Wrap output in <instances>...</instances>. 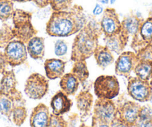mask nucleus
<instances>
[{"mask_svg": "<svg viewBox=\"0 0 152 127\" xmlns=\"http://www.w3.org/2000/svg\"><path fill=\"white\" fill-rule=\"evenodd\" d=\"M87 24L83 8L75 5L69 11H53L46 23L48 35L55 37H66L78 33Z\"/></svg>", "mask_w": 152, "mask_h": 127, "instance_id": "obj_1", "label": "nucleus"}, {"mask_svg": "<svg viewBox=\"0 0 152 127\" xmlns=\"http://www.w3.org/2000/svg\"><path fill=\"white\" fill-rule=\"evenodd\" d=\"M102 31L100 25L95 21L87 22L77 33L72 46L70 59L73 62L86 60L93 56L99 46V38Z\"/></svg>", "mask_w": 152, "mask_h": 127, "instance_id": "obj_2", "label": "nucleus"}, {"mask_svg": "<svg viewBox=\"0 0 152 127\" xmlns=\"http://www.w3.org/2000/svg\"><path fill=\"white\" fill-rule=\"evenodd\" d=\"M31 14L17 9L13 14V33L16 39L27 44L34 36H37V30L34 28L31 23Z\"/></svg>", "mask_w": 152, "mask_h": 127, "instance_id": "obj_3", "label": "nucleus"}, {"mask_svg": "<svg viewBox=\"0 0 152 127\" xmlns=\"http://www.w3.org/2000/svg\"><path fill=\"white\" fill-rule=\"evenodd\" d=\"M94 92L97 98L113 100L117 97L120 86L117 77L113 75H102L94 82Z\"/></svg>", "mask_w": 152, "mask_h": 127, "instance_id": "obj_4", "label": "nucleus"}, {"mask_svg": "<svg viewBox=\"0 0 152 127\" xmlns=\"http://www.w3.org/2000/svg\"><path fill=\"white\" fill-rule=\"evenodd\" d=\"M49 91V80L39 73H33L26 80L24 91L33 100H40Z\"/></svg>", "mask_w": 152, "mask_h": 127, "instance_id": "obj_5", "label": "nucleus"}, {"mask_svg": "<svg viewBox=\"0 0 152 127\" xmlns=\"http://www.w3.org/2000/svg\"><path fill=\"white\" fill-rule=\"evenodd\" d=\"M127 91L128 95L136 101H150L152 97V83L140 80L137 77H130L128 78Z\"/></svg>", "mask_w": 152, "mask_h": 127, "instance_id": "obj_6", "label": "nucleus"}, {"mask_svg": "<svg viewBox=\"0 0 152 127\" xmlns=\"http://www.w3.org/2000/svg\"><path fill=\"white\" fill-rule=\"evenodd\" d=\"M4 54L8 64L11 67L19 66L24 64L28 58L26 46L18 39H13L5 48Z\"/></svg>", "mask_w": 152, "mask_h": 127, "instance_id": "obj_7", "label": "nucleus"}, {"mask_svg": "<svg viewBox=\"0 0 152 127\" xmlns=\"http://www.w3.org/2000/svg\"><path fill=\"white\" fill-rule=\"evenodd\" d=\"M117 106L112 100L96 99L93 107V116L110 124L117 117Z\"/></svg>", "mask_w": 152, "mask_h": 127, "instance_id": "obj_8", "label": "nucleus"}, {"mask_svg": "<svg viewBox=\"0 0 152 127\" xmlns=\"http://www.w3.org/2000/svg\"><path fill=\"white\" fill-rule=\"evenodd\" d=\"M139 62L135 52H123L115 62V73L119 76L129 78Z\"/></svg>", "mask_w": 152, "mask_h": 127, "instance_id": "obj_9", "label": "nucleus"}, {"mask_svg": "<svg viewBox=\"0 0 152 127\" xmlns=\"http://www.w3.org/2000/svg\"><path fill=\"white\" fill-rule=\"evenodd\" d=\"M131 48L135 53L140 49L152 43V17H149L142 23L140 32L137 36L132 38Z\"/></svg>", "mask_w": 152, "mask_h": 127, "instance_id": "obj_10", "label": "nucleus"}, {"mask_svg": "<svg viewBox=\"0 0 152 127\" xmlns=\"http://www.w3.org/2000/svg\"><path fill=\"white\" fill-rule=\"evenodd\" d=\"M100 26L104 36H112L121 31V22L119 21L116 10L113 8H107L104 11Z\"/></svg>", "mask_w": 152, "mask_h": 127, "instance_id": "obj_11", "label": "nucleus"}, {"mask_svg": "<svg viewBox=\"0 0 152 127\" xmlns=\"http://www.w3.org/2000/svg\"><path fill=\"white\" fill-rule=\"evenodd\" d=\"M141 106L138 103L125 100L117 106V116L124 121L133 126L138 118Z\"/></svg>", "mask_w": 152, "mask_h": 127, "instance_id": "obj_12", "label": "nucleus"}, {"mask_svg": "<svg viewBox=\"0 0 152 127\" xmlns=\"http://www.w3.org/2000/svg\"><path fill=\"white\" fill-rule=\"evenodd\" d=\"M50 120V113L48 106L39 103L34 108L30 116L31 127H48Z\"/></svg>", "mask_w": 152, "mask_h": 127, "instance_id": "obj_13", "label": "nucleus"}, {"mask_svg": "<svg viewBox=\"0 0 152 127\" xmlns=\"http://www.w3.org/2000/svg\"><path fill=\"white\" fill-rule=\"evenodd\" d=\"M26 100L23 97L21 92H18L14 95H8L0 92V114L11 120L12 111L18 103Z\"/></svg>", "mask_w": 152, "mask_h": 127, "instance_id": "obj_14", "label": "nucleus"}, {"mask_svg": "<svg viewBox=\"0 0 152 127\" xmlns=\"http://www.w3.org/2000/svg\"><path fill=\"white\" fill-rule=\"evenodd\" d=\"M50 105L52 114L63 115L69 112L72 106V101L62 91H59L52 97Z\"/></svg>", "mask_w": 152, "mask_h": 127, "instance_id": "obj_15", "label": "nucleus"}, {"mask_svg": "<svg viewBox=\"0 0 152 127\" xmlns=\"http://www.w3.org/2000/svg\"><path fill=\"white\" fill-rule=\"evenodd\" d=\"M76 105L80 112L81 121L89 117L93 107V96L90 91L82 90L75 97Z\"/></svg>", "mask_w": 152, "mask_h": 127, "instance_id": "obj_16", "label": "nucleus"}, {"mask_svg": "<svg viewBox=\"0 0 152 127\" xmlns=\"http://www.w3.org/2000/svg\"><path fill=\"white\" fill-rule=\"evenodd\" d=\"M129 38L125 36L122 31L110 36H104L105 46L112 52L120 54L128 44Z\"/></svg>", "mask_w": 152, "mask_h": 127, "instance_id": "obj_17", "label": "nucleus"}, {"mask_svg": "<svg viewBox=\"0 0 152 127\" xmlns=\"http://www.w3.org/2000/svg\"><path fill=\"white\" fill-rule=\"evenodd\" d=\"M66 62L62 60L47 59L44 62L46 75L49 80H56L61 78L65 73Z\"/></svg>", "mask_w": 152, "mask_h": 127, "instance_id": "obj_18", "label": "nucleus"}, {"mask_svg": "<svg viewBox=\"0 0 152 127\" xmlns=\"http://www.w3.org/2000/svg\"><path fill=\"white\" fill-rule=\"evenodd\" d=\"M143 21L142 18L137 15L128 16L121 22V31L128 38L134 37L140 32V26Z\"/></svg>", "mask_w": 152, "mask_h": 127, "instance_id": "obj_19", "label": "nucleus"}, {"mask_svg": "<svg viewBox=\"0 0 152 127\" xmlns=\"http://www.w3.org/2000/svg\"><path fill=\"white\" fill-rule=\"evenodd\" d=\"M28 54L34 60H41L45 56V39L35 36L28 41L26 46Z\"/></svg>", "mask_w": 152, "mask_h": 127, "instance_id": "obj_20", "label": "nucleus"}, {"mask_svg": "<svg viewBox=\"0 0 152 127\" xmlns=\"http://www.w3.org/2000/svg\"><path fill=\"white\" fill-rule=\"evenodd\" d=\"M17 79L14 71H6L0 81V92L8 95H14L20 91L17 89Z\"/></svg>", "mask_w": 152, "mask_h": 127, "instance_id": "obj_21", "label": "nucleus"}, {"mask_svg": "<svg viewBox=\"0 0 152 127\" xmlns=\"http://www.w3.org/2000/svg\"><path fill=\"white\" fill-rule=\"evenodd\" d=\"M95 60L99 68L104 70L114 62V56L113 52L106 46L99 45L94 52Z\"/></svg>", "mask_w": 152, "mask_h": 127, "instance_id": "obj_22", "label": "nucleus"}, {"mask_svg": "<svg viewBox=\"0 0 152 127\" xmlns=\"http://www.w3.org/2000/svg\"><path fill=\"white\" fill-rule=\"evenodd\" d=\"M79 84L80 82L71 72L64 74L61 77L60 81L61 91L67 96L74 95L78 91Z\"/></svg>", "mask_w": 152, "mask_h": 127, "instance_id": "obj_23", "label": "nucleus"}, {"mask_svg": "<svg viewBox=\"0 0 152 127\" xmlns=\"http://www.w3.org/2000/svg\"><path fill=\"white\" fill-rule=\"evenodd\" d=\"M134 71L139 79L152 83V61H140Z\"/></svg>", "mask_w": 152, "mask_h": 127, "instance_id": "obj_24", "label": "nucleus"}, {"mask_svg": "<svg viewBox=\"0 0 152 127\" xmlns=\"http://www.w3.org/2000/svg\"><path fill=\"white\" fill-rule=\"evenodd\" d=\"M71 73L78 79L81 85L87 81L90 76L86 60H80L74 62Z\"/></svg>", "mask_w": 152, "mask_h": 127, "instance_id": "obj_25", "label": "nucleus"}, {"mask_svg": "<svg viewBox=\"0 0 152 127\" xmlns=\"http://www.w3.org/2000/svg\"><path fill=\"white\" fill-rule=\"evenodd\" d=\"M27 118V109L26 101L18 103L15 106L11 114V120L17 126H21Z\"/></svg>", "mask_w": 152, "mask_h": 127, "instance_id": "obj_26", "label": "nucleus"}, {"mask_svg": "<svg viewBox=\"0 0 152 127\" xmlns=\"http://www.w3.org/2000/svg\"><path fill=\"white\" fill-rule=\"evenodd\" d=\"M14 11V2L12 0H0V20H8L12 17Z\"/></svg>", "mask_w": 152, "mask_h": 127, "instance_id": "obj_27", "label": "nucleus"}, {"mask_svg": "<svg viewBox=\"0 0 152 127\" xmlns=\"http://www.w3.org/2000/svg\"><path fill=\"white\" fill-rule=\"evenodd\" d=\"M14 38L12 28L8 25H4L0 29V49H5Z\"/></svg>", "mask_w": 152, "mask_h": 127, "instance_id": "obj_28", "label": "nucleus"}, {"mask_svg": "<svg viewBox=\"0 0 152 127\" xmlns=\"http://www.w3.org/2000/svg\"><path fill=\"white\" fill-rule=\"evenodd\" d=\"M73 0H50V5L53 11H66L72 8Z\"/></svg>", "mask_w": 152, "mask_h": 127, "instance_id": "obj_29", "label": "nucleus"}, {"mask_svg": "<svg viewBox=\"0 0 152 127\" xmlns=\"http://www.w3.org/2000/svg\"><path fill=\"white\" fill-rule=\"evenodd\" d=\"M137 54L139 60L140 61H152V45L149 44L140 49Z\"/></svg>", "mask_w": 152, "mask_h": 127, "instance_id": "obj_30", "label": "nucleus"}, {"mask_svg": "<svg viewBox=\"0 0 152 127\" xmlns=\"http://www.w3.org/2000/svg\"><path fill=\"white\" fill-rule=\"evenodd\" d=\"M48 127H67L66 120L64 119L63 115H56L54 114H51Z\"/></svg>", "mask_w": 152, "mask_h": 127, "instance_id": "obj_31", "label": "nucleus"}, {"mask_svg": "<svg viewBox=\"0 0 152 127\" xmlns=\"http://www.w3.org/2000/svg\"><path fill=\"white\" fill-rule=\"evenodd\" d=\"M67 50H68V47L65 41L62 39H58L56 41L55 44V53L57 56H64L67 53Z\"/></svg>", "mask_w": 152, "mask_h": 127, "instance_id": "obj_32", "label": "nucleus"}, {"mask_svg": "<svg viewBox=\"0 0 152 127\" xmlns=\"http://www.w3.org/2000/svg\"><path fill=\"white\" fill-rule=\"evenodd\" d=\"M81 118L77 113H72L66 120L67 127H79L81 123Z\"/></svg>", "mask_w": 152, "mask_h": 127, "instance_id": "obj_33", "label": "nucleus"}, {"mask_svg": "<svg viewBox=\"0 0 152 127\" xmlns=\"http://www.w3.org/2000/svg\"><path fill=\"white\" fill-rule=\"evenodd\" d=\"M138 118L143 119L151 120H152V107L148 105L141 106L140 112H139Z\"/></svg>", "mask_w": 152, "mask_h": 127, "instance_id": "obj_34", "label": "nucleus"}, {"mask_svg": "<svg viewBox=\"0 0 152 127\" xmlns=\"http://www.w3.org/2000/svg\"><path fill=\"white\" fill-rule=\"evenodd\" d=\"M133 127H152V120L137 118V120L133 125Z\"/></svg>", "mask_w": 152, "mask_h": 127, "instance_id": "obj_35", "label": "nucleus"}, {"mask_svg": "<svg viewBox=\"0 0 152 127\" xmlns=\"http://www.w3.org/2000/svg\"><path fill=\"white\" fill-rule=\"evenodd\" d=\"M9 65L4 52H0V74H3L7 71V68Z\"/></svg>", "mask_w": 152, "mask_h": 127, "instance_id": "obj_36", "label": "nucleus"}, {"mask_svg": "<svg viewBox=\"0 0 152 127\" xmlns=\"http://www.w3.org/2000/svg\"><path fill=\"white\" fill-rule=\"evenodd\" d=\"M110 127H133V126L130 125L127 122L124 121L119 117H116L112 122L110 123Z\"/></svg>", "mask_w": 152, "mask_h": 127, "instance_id": "obj_37", "label": "nucleus"}, {"mask_svg": "<svg viewBox=\"0 0 152 127\" xmlns=\"http://www.w3.org/2000/svg\"><path fill=\"white\" fill-rule=\"evenodd\" d=\"M91 127H110V124L106 123L103 121L100 120L99 119L96 118V117L93 116L92 118V124Z\"/></svg>", "mask_w": 152, "mask_h": 127, "instance_id": "obj_38", "label": "nucleus"}, {"mask_svg": "<svg viewBox=\"0 0 152 127\" xmlns=\"http://www.w3.org/2000/svg\"><path fill=\"white\" fill-rule=\"evenodd\" d=\"M32 1L40 8H44L50 5V0H32Z\"/></svg>", "mask_w": 152, "mask_h": 127, "instance_id": "obj_39", "label": "nucleus"}, {"mask_svg": "<svg viewBox=\"0 0 152 127\" xmlns=\"http://www.w3.org/2000/svg\"><path fill=\"white\" fill-rule=\"evenodd\" d=\"M102 12H103V8H102V6H101L100 5L97 4V5H96V7L94 8V9H93V14H94L95 16H98L99 15V14H102Z\"/></svg>", "mask_w": 152, "mask_h": 127, "instance_id": "obj_40", "label": "nucleus"}, {"mask_svg": "<svg viewBox=\"0 0 152 127\" xmlns=\"http://www.w3.org/2000/svg\"><path fill=\"white\" fill-rule=\"evenodd\" d=\"M13 2H31L32 0H12Z\"/></svg>", "mask_w": 152, "mask_h": 127, "instance_id": "obj_41", "label": "nucleus"}, {"mask_svg": "<svg viewBox=\"0 0 152 127\" xmlns=\"http://www.w3.org/2000/svg\"><path fill=\"white\" fill-rule=\"evenodd\" d=\"M79 127H91V126H87L85 123H81L80 124Z\"/></svg>", "mask_w": 152, "mask_h": 127, "instance_id": "obj_42", "label": "nucleus"}, {"mask_svg": "<svg viewBox=\"0 0 152 127\" xmlns=\"http://www.w3.org/2000/svg\"><path fill=\"white\" fill-rule=\"evenodd\" d=\"M149 17H152V9L150 11V13H149Z\"/></svg>", "mask_w": 152, "mask_h": 127, "instance_id": "obj_43", "label": "nucleus"}, {"mask_svg": "<svg viewBox=\"0 0 152 127\" xmlns=\"http://www.w3.org/2000/svg\"><path fill=\"white\" fill-rule=\"evenodd\" d=\"M115 1H116V0H110V3L113 4L114 2H115Z\"/></svg>", "mask_w": 152, "mask_h": 127, "instance_id": "obj_44", "label": "nucleus"}, {"mask_svg": "<svg viewBox=\"0 0 152 127\" xmlns=\"http://www.w3.org/2000/svg\"><path fill=\"white\" fill-rule=\"evenodd\" d=\"M150 102L152 103V97H151V100H150Z\"/></svg>", "mask_w": 152, "mask_h": 127, "instance_id": "obj_45", "label": "nucleus"}, {"mask_svg": "<svg viewBox=\"0 0 152 127\" xmlns=\"http://www.w3.org/2000/svg\"><path fill=\"white\" fill-rule=\"evenodd\" d=\"M151 45H152V43H151Z\"/></svg>", "mask_w": 152, "mask_h": 127, "instance_id": "obj_46", "label": "nucleus"}]
</instances>
